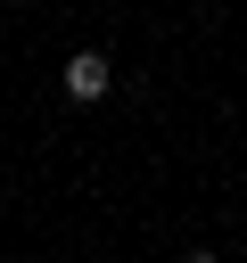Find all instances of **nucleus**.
I'll use <instances>...</instances> for the list:
<instances>
[{
  "label": "nucleus",
  "mask_w": 247,
  "mask_h": 263,
  "mask_svg": "<svg viewBox=\"0 0 247 263\" xmlns=\"http://www.w3.org/2000/svg\"><path fill=\"white\" fill-rule=\"evenodd\" d=\"M58 82H66V99H82V107H91V99H107V90H115V66H107L99 49H74Z\"/></svg>",
  "instance_id": "1"
},
{
  "label": "nucleus",
  "mask_w": 247,
  "mask_h": 263,
  "mask_svg": "<svg viewBox=\"0 0 247 263\" xmlns=\"http://www.w3.org/2000/svg\"><path fill=\"white\" fill-rule=\"evenodd\" d=\"M181 263H222V255H206V247H189V255H181Z\"/></svg>",
  "instance_id": "2"
}]
</instances>
